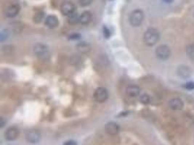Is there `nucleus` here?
I'll return each mask as SVG.
<instances>
[{
  "label": "nucleus",
  "mask_w": 194,
  "mask_h": 145,
  "mask_svg": "<svg viewBox=\"0 0 194 145\" xmlns=\"http://www.w3.org/2000/svg\"><path fill=\"white\" fill-rule=\"evenodd\" d=\"M20 9V7L18 4H11V5H9L6 7L5 10H4V15L9 18L15 17L18 15Z\"/></svg>",
  "instance_id": "0eeeda50"
},
{
  "label": "nucleus",
  "mask_w": 194,
  "mask_h": 145,
  "mask_svg": "<svg viewBox=\"0 0 194 145\" xmlns=\"http://www.w3.org/2000/svg\"><path fill=\"white\" fill-rule=\"evenodd\" d=\"M69 38L71 39H78L80 38V35H79V34H73V35L70 36Z\"/></svg>",
  "instance_id": "393cba45"
},
{
  "label": "nucleus",
  "mask_w": 194,
  "mask_h": 145,
  "mask_svg": "<svg viewBox=\"0 0 194 145\" xmlns=\"http://www.w3.org/2000/svg\"><path fill=\"white\" fill-rule=\"evenodd\" d=\"M163 1H164V2L166 3H168V4H170V3H172L174 1V0H162Z\"/></svg>",
  "instance_id": "bb28decb"
},
{
  "label": "nucleus",
  "mask_w": 194,
  "mask_h": 145,
  "mask_svg": "<svg viewBox=\"0 0 194 145\" xmlns=\"http://www.w3.org/2000/svg\"><path fill=\"white\" fill-rule=\"evenodd\" d=\"M140 100H141V102L143 104L147 105V104H149L150 102H151V97L147 94H143L140 97Z\"/></svg>",
  "instance_id": "aec40b11"
},
{
  "label": "nucleus",
  "mask_w": 194,
  "mask_h": 145,
  "mask_svg": "<svg viewBox=\"0 0 194 145\" xmlns=\"http://www.w3.org/2000/svg\"><path fill=\"white\" fill-rule=\"evenodd\" d=\"M185 87L187 90H193V89H194V82H193V81H189V82L186 83Z\"/></svg>",
  "instance_id": "5701e85b"
},
{
  "label": "nucleus",
  "mask_w": 194,
  "mask_h": 145,
  "mask_svg": "<svg viewBox=\"0 0 194 145\" xmlns=\"http://www.w3.org/2000/svg\"><path fill=\"white\" fill-rule=\"evenodd\" d=\"M3 120H4V119H3L2 118H1V123H0V125H1V128H2L3 126H4V122L3 121Z\"/></svg>",
  "instance_id": "cd10ccee"
},
{
  "label": "nucleus",
  "mask_w": 194,
  "mask_h": 145,
  "mask_svg": "<svg viewBox=\"0 0 194 145\" xmlns=\"http://www.w3.org/2000/svg\"><path fill=\"white\" fill-rule=\"evenodd\" d=\"M159 39H160V34L159 31L154 28H148L143 36L144 43L148 47H152L156 44L159 42Z\"/></svg>",
  "instance_id": "f257e3e1"
},
{
  "label": "nucleus",
  "mask_w": 194,
  "mask_h": 145,
  "mask_svg": "<svg viewBox=\"0 0 194 145\" xmlns=\"http://www.w3.org/2000/svg\"><path fill=\"white\" fill-rule=\"evenodd\" d=\"M45 24L47 28L53 29L58 26V24H59V20L55 15H50L45 18Z\"/></svg>",
  "instance_id": "f8f14e48"
},
{
  "label": "nucleus",
  "mask_w": 194,
  "mask_h": 145,
  "mask_svg": "<svg viewBox=\"0 0 194 145\" xmlns=\"http://www.w3.org/2000/svg\"><path fill=\"white\" fill-rule=\"evenodd\" d=\"M93 0H79V4L81 7H85L90 5Z\"/></svg>",
  "instance_id": "4be33fe9"
},
{
  "label": "nucleus",
  "mask_w": 194,
  "mask_h": 145,
  "mask_svg": "<svg viewBox=\"0 0 194 145\" xmlns=\"http://www.w3.org/2000/svg\"><path fill=\"white\" fill-rule=\"evenodd\" d=\"M156 55L159 59L166 60L169 59L171 55V50L167 45L161 44L156 49Z\"/></svg>",
  "instance_id": "20e7f679"
},
{
  "label": "nucleus",
  "mask_w": 194,
  "mask_h": 145,
  "mask_svg": "<svg viewBox=\"0 0 194 145\" xmlns=\"http://www.w3.org/2000/svg\"><path fill=\"white\" fill-rule=\"evenodd\" d=\"M186 55L189 59L194 61V44H190L186 47Z\"/></svg>",
  "instance_id": "f3484780"
},
{
  "label": "nucleus",
  "mask_w": 194,
  "mask_h": 145,
  "mask_svg": "<svg viewBox=\"0 0 194 145\" xmlns=\"http://www.w3.org/2000/svg\"><path fill=\"white\" fill-rule=\"evenodd\" d=\"M93 97L94 100L97 102H104L108 98V92L103 87H99L94 91Z\"/></svg>",
  "instance_id": "39448f33"
},
{
  "label": "nucleus",
  "mask_w": 194,
  "mask_h": 145,
  "mask_svg": "<svg viewBox=\"0 0 194 145\" xmlns=\"http://www.w3.org/2000/svg\"><path fill=\"white\" fill-rule=\"evenodd\" d=\"M177 74L182 79H188L191 76V70L185 65H181L177 68Z\"/></svg>",
  "instance_id": "1a4fd4ad"
},
{
  "label": "nucleus",
  "mask_w": 194,
  "mask_h": 145,
  "mask_svg": "<svg viewBox=\"0 0 194 145\" xmlns=\"http://www.w3.org/2000/svg\"><path fill=\"white\" fill-rule=\"evenodd\" d=\"M63 145H76V143L74 141H66V142L65 143V144Z\"/></svg>",
  "instance_id": "a878e982"
},
{
  "label": "nucleus",
  "mask_w": 194,
  "mask_h": 145,
  "mask_svg": "<svg viewBox=\"0 0 194 145\" xmlns=\"http://www.w3.org/2000/svg\"><path fill=\"white\" fill-rule=\"evenodd\" d=\"M68 23L71 24V25H76L78 23H79V15H78L76 13H74L71 15L68 16Z\"/></svg>",
  "instance_id": "a211bd4d"
},
{
  "label": "nucleus",
  "mask_w": 194,
  "mask_h": 145,
  "mask_svg": "<svg viewBox=\"0 0 194 145\" xmlns=\"http://www.w3.org/2000/svg\"><path fill=\"white\" fill-rule=\"evenodd\" d=\"M44 17H45V14H44L43 12H37L35 15H34L33 20L36 23H40L42 21V20L44 19Z\"/></svg>",
  "instance_id": "6ab92c4d"
},
{
  "label": "nucleus",
  "mask_w": 194,
  "mask_h": 145,
  "mask_svg": "<svg viewBox=\"0 0 194 145\" xmlns=\"http://www.w3.org/2000/svg\"><path fill=\"white\" fill-rule=\"evenodd\" d=\"M141 93V88L136 85H130L126 89V94L130 97H135Z\"/></svg>",
  "instance_id": "4468645a"
},
{
  "label": "nucleus",
  "mask_w": 194,
  "mask_h": 145,
  "mask_svg": "<svg viewBox=\"0 0 194 145\" xmlns=\"http://www.w3.org/2000/svg\"><path fill=\"white\" fill-rule=\"evenodd\" d=\"M92 20V14L89 11H85L79 15V23L83 25H87Z\"/></svg>",
  "instance_id": "2eb2a0df"
},
{
  "label": "nucleus",
  "mask_w": 194,
  "mask_h": 145,
  "mask_svg": "<svg viewBox=\"0 0 194 145\" xmlns=\"http://www.w3.org/2000/svg\"><path fill=\"white\" fill-rule=\"evenodd\" d=\"M19 135V130L17 127L11 126L8 128L4 133L5 138L8 141H13L16 139Z\"/></svg>",
  "instance_id": "9d476101"
},
{
  "label": "nucleus",
  "mask_w": 194,
  "mask_h": 145,
  "mask_svg": "<svg viewBox=\"0 0 194 145\" xmlns=\"http://www.w3.org/2000/svg\"><path fill=\"white\" fill-rule=\"evenodd\" d=\"M26 138L27 141L30 143H38L41 138L40 133L37 130H30L28 131L26 133Z\"/></svg>",
  "instance_id": "6e6552de"
},
{
  "label": "nucleus",
  "mask_w": 194,
  "mask_h": 145,
  "mask_svg": "<svg viewBox=\"0 0 194 145\" xmlns=\"http://www.w3.org/2000/svg\"><path fill=\"white\" fill-rule=\"evenodd\" d=\"M105 131L108 134L111 135V136L116 135L120 131L119 125L114 122H109L105 125Z\"/></svg>",
  "instance_id": "9b49d317"
},
{
  "label": "nucleus",
  "mask_w": 194,
  "mask_h": 145,
  "mask_svg": "<svg viewBox=\"0 0 194 145\" xmlns=\"http://www.w3.org/2000/svg\"><path fill=\"white\" fill-rule=\"evenodd\" d=\"M8 36H9V32H8L7 30L3 29V30L1 31V33H0V41H1V42L7 40L8 39Z\"/></svg>",
  "instance_id": "412c9836"
},
{
  "label": "nucleus",
  "mask_w": 194,
  "mask_h": 145,
  "mask_svg": "<svg viewBox=\"0 0 194 145\" xmlns=\"http://www.w3.org/2000/svg\"><path fill=\"white\" fill-rule=\"evenodd\" d=\"M144 12L142 9H137L133 10L130 15L129 21L130 25L134 27H138L141 25L144 20Z\"/></svg>",
  "instance_id": "7ed1b4c3"
},
{
  "label": "nucleus",
  "mask_w": 194,
  "mask_h": 145,
  "mask_svg": "<svg viewBox=\"0 0 194 145\" xmlns=\"http://www.w3.org/2000/svg\"><path fill=\"white\" fill-rule=\"evenodd\" d=\"M169 106L172 110H180L183 108V102L180 98H172L169 102Z\"/></svg>",
  "instance_id": "ddd939ff"
},
{
  "label": "nucleus",
  "mask_w": 194,
  "mask_h": 145,
  "mask_svg": "<svg viewBox=\"0 0 194 145\" xmlns=\"http://www.w3.org/2000/svg\"><path fill=\"white\" fill-rule=\"evenodd\" d=\"M34 52L40 60H47L50 57V50L47 45L42 43H37L34 47Z\"/></svg>",
  "instance_id": "f03ea898"
},
{
  "label": "nucleus",
  "mask_w": 194,
  "mask_h": 145,
  "mask_svg": "<svg viewBox=\"0 0 194 145\" xmlns=\"http://www.w3.org/2000/svg\"><path fill=\"white\" fill-rule=\"evenodd\" d=\"M193 15H194V13H193Z\"/></svg>",
  "instance_id": "c85d7f7f"
},
{
  "label": "nucleus",
  "mask_w": 194,
  "mask_h": 145,
  "mask_svg": "<svg viewBox=\"0 0 194 145\" xmlns=\"http://www.w3.org/2000/svg\"><path fill=\"white\" fill-rule=\"evenodd\" d=\"M76 50H77L79 52L82 54L89 52H90L91 50L90 44L84 42L79 43L77 45H76Z\"/></svg>",
  "instance_id": "dca6fc26"
},
{
  "label": "nucleus",
  "mask_w": 194,
  "mask_h": 145,
  "mask_svg": "<svg viewBox=\"0 0 194 145\" xmlns=\"http://www.w3.org/2000/svg\"><path fill=\"white\" fill-rule=\"evenodd\" d=\"M103 34H104V36L106 37V38H108L111 35L110 31H109V29L105 26L103 27Z\"/></svg>",
  "instance_id": "b1692460"
},
{
  "label": "nucleus",
  "mask_w": 194,
  "mask_h": 145,
  "mask_svg": "<svg viewBox=\"0 0 194 145\" xmlns=\"http://www.w3.org/2000/svg\"><path fill=\"white\" fill-rule=\"evenodd\" d=\"M76 11V6L73 2L70 1H64L60 6V12L63 15L70 16L75 13Z\"/></svg>",
  "instance_id": "423d86ee"
}]
</instances>
